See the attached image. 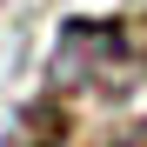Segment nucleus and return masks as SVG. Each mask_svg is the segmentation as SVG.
I'll list each match as a JSON object with an SVG mask.
<instances>
[{"label": "nucleus", "instance_id": "obj_1", "mask_svg": "<svg viewBox=\"0 0 147 147\" xmlns=\"http://www.w3.org/2000/svg\"><path fill=\"white\" fill-rule=\"evenodd\" d=\"M147 80V54L120 20H67L54 40V87L87 100H127Z\"/></svg>", "mask_w": 147, "mask_h": 147}, {"label": "nucleus", "instance_id": "obj_2", "mask_svg": "<svg viewBox=\"0 0 147 147\" xmlns=\"http://www.w3.org/2000/svg\"><path fill=\"white\" fill-rule=\"evenodd\" d=\"M114 147H147V127H134V134H120Z\"/></svg>", "mask_w": 147, "mask_h": 147}]
</instances>
